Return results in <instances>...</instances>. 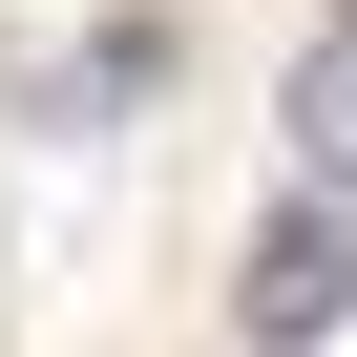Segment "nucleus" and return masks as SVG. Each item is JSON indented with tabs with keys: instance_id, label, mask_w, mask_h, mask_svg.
I'll return each instance as SVG.
<instances>
[{
	"instance_id": "2",
	"label": "nucleus",
	"mask_w": 357,
	"mask_h": 357,
	"mask_svg": "<svg viewBox=\"0 0 357 357\" xmlns=\"http://www.w3.org/2000/svg\"><path fill=\"white\" fill-rule=\"evenodd\" d=\"M294 168L357 211V22H315V43H294Z\"/></svg>"
},
{
	"instance_id": "1",
	"label": "nucleus",
	"mask_w": 357,
	"mask_h": 357,
	"mask_svg": "<svg viewBox=\"0 0 357 357\" xmlns=\"http://www.w3.org/2000/svg\"><path fill=\"white\" fill-rule=\"evenodd\" d=\"M231 315H252L273 357H315V336L357 315V211H336V190H294V211L252 231V273H231Z\"/></svg>"
}]
</instances>
